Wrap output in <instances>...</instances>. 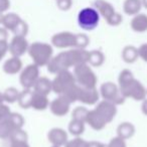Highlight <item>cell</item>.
I'll use <instances>...</instances> for the list:
<instances>
[{
    "label": "cell",
    "instance_id": "cell-1",
    "mask_svg": "<svg viewBox=\"0 0 147 147\" xmlns=\"http://www.w3.org/2000/svg\"><path fill=\"white\" fill-rule=\"evenodd\" d=\"M89 53L86 49H69L65 51H61L55 57H53L47 63V71L51 74H57L61 71L69 69L71 67H76L81 63H88Z\"/></svg>",
    "mask_w": 147,
    "mask_h": 147
},
{
    "label": "cell",
    "instance_id": "cell-2",
    "mask_svg": "<svg viewBox=\"0 0 147 147\" xmlns=\"http://www.w3.org/2000/svg\"><path fill=\"white\" fill-rule=\"evenodd\" d=\"M118 86L125 98H131L135 101H143L146 99L147 90L134 78L132 71L129 69H123L119 74Z\"/></svg>",
    "mask_w": 147,
    "mask_h": 147
},
{
    "label": "cell",
    "instance_id": "cell-3",
    "mask_svg": "<svg viewBox=\"0 0 147 147\" xmlns=\"http://www.w3.org/2000/svg\"><path fill=\"white\" fill-rule=\"evenodd\" d=\"M27 53L32 59L33 63L38 67H45L47 65V63L53 59V49L49 43L35 41L29 45Z\"/></svg>",
    "mask_w": 147,
    "mask_h": 147
},
{
    "label": "cell",
    "instance_id": "cell-4",
    "mask_svg": "<svg viewBox=\"0 0 147 147\" xmlns=\"http://www.w3.org/2000/svg\"><path fill=\"white\" fill-rule=\"evenodd\" d=\"M94 6L99 12L100 16L106 20V22L111 26H118L122 23L123 16L121 13L115 9V7L106 0H95Z\"/></svg>",
    "mask_w": 147,
    "mask_h": 147
},
{
    "label": "cell",
    "instance_id": "cell-5",
    "mask_svg": "<svg viewBox=\"0 0 147 147\" xmlns=\"http://www.w3.org/2000/svg\"><path fill=\"white\" fill-rule=\"evenodd\" d=\"M76 83L83 88H96L98 78L90 67L89 63H81L74 67Z\"/></svg>",
    "mask_w": 147,
    "mask_h": 147
},
{
    "label": "cell",
    "instance_id": "cell-6",
    "mask_svg": "<svg viewBox=\"0 0 147 147\" xmlns=\"http://www.w3.org/2000/svg\"><path fill=\"white\" fill-rule=\"evenodd\" d=\"M23 125L24 119L22 115L11 112L6 119L0 121V138L10 139L11 135L18 129H22Z\"/></svg>",
    "mask_w": 147,
    "mask_h": 147
},
{
    "label": "cell",
    "instance_id": "cell-7",
    "mask_svg": "<svg viewBox=\"0 0 147 147\" xmlns=\"http://www.w3.org/2000/svg\"><path fill=\"white\" fill-rule=\"evenodd\" d=\"M76 79L74 74L71 73L69 69L61 71L55 74V77L51 81V87H53V92L57 93L59 95H63L69 90L71 87L76 85Z\"/></svg>",
    "mask_w": 147,
    "mask_h": 147
},
{
    "label": "cell",
    "instance_id": "cell-8",
    "mask_svg": "<svg viewBox=\"0 0 147 147\" xmlns=\"http://www.w3.org/2000/svg\"><path fill=\"white\" fill-rule=\"evenodd\" d=\"M100 22V14L95 7H85L78 13L79 26L85 30H93Z\"/></svg>",
    "mask_w": 147,
    "mask_h": 147
},
{
    "label": "cell",
    "instance_id": "cell-9",
    "mask_svg": "<svg viewBox=\"0 0 147 147\" xmlns=\"http://www.w3.org/2000/svg\"><path fill=\"white\" fill-rule=\"evenodd\" d=\"M99 92H100V96L103 98V100L109 101L116 106L122 105L126 99L122 95L118 85H116L113 82H106L102 84Z\"/></svg>",
    "mask_w": 147,
    "mask_h": 147
},
{
    "label": "cell",
    "instance_id": "cell-10",
    "mask_svg": "<svg viewBox=\"0 0 147 147\" xmlns=\"http://www.w3.org/2000/svg\"><path fill=\"white\" fill-rule=\"evenodd\" d=\"M39 78V67L35 63H30L22 69L19 76V82L23 89L32 90L36 81Z\"/></svg>",
    "mask_w": 147,
    "mask_h": 147
},
{
    "label": "cell",
    "instance_id": "cell-11",
    "mask_svg": "<svg viewBox=\"0 0 147 147\" xmlns=\"http://www.w3.org/2000/svg\"><path fill=\"white\" fill-rule=\"evenodd\" d=\"M51 45L61 49H74L76 45V33L71 31H61L53 35Z\"/></svg>",
    "mask_w": 147,
    "mask_h": 147
},
{
    "label": "cell",
    "instance_id": "cell-12",
    "mask_svg": "<svg viewBox=\"0 0 147 147\" xmlns=\"http://www.w3.org/2000/svg\"><path fill=\"white\" fill-rule=\"evenodd\" d=\"M28 41L26 37L21 35H14L8 43V51L12 57H20L28 51Z\"/></svg>",
    "mask_w": 147,
    "mask_h": 147
},
{
    "label": "cell",
    "instance_id": "cell-13",
    "mask_svg": "<svg viewBox=\"0 0 147 147\" xmlns=\"http://www.w3.org/2000/svg\"><path fill=\"white\" fill-rule=\"evenodd\" d=\"M71 105V103L67 97L63 95H59L57 98L49 103V109L53 115L57 117H63L69 113Z\"/></svg>",
    "mask_w": 147,
    "mask_h": 147
},
{
    "label": "cell",
    "instance_id": "cell-14",
    "mask_svg": "<svg viewBox=\"0 0 147 147\" xmlns=\"http://www.w3.org/2000/svg\"><path fill=\"white\" fill-rule=\"evenodd\" d=\"M95 110L102 116V118L106 121L107 124L112 122L117 114L116 105L106 100H102L97 103V106L95 108Z\"/></svg>",
    "mask_w": 147,
    "mask_h": 147
},
{
    "label": "cell",
    "instance_id": "cell-15",
    "mask_svg": "<svg viewBox=\"0 0 147 147\" xmlns=\"http://www.w3.org/2000/svg\"><path fill=\"white\" fill-rule=\"evenodd\" d=\"M100 92L96 88H83L81 87L78 101L86 105H95L99 102Z\"/></svg>",
    "mask_w": 147,
    "mask_h": 147
},
{
    "label": "cell",
    "instance_id": "cell-16",
    "mask_svg": "<svg viewBox=\"0 0 147 147\" xmlns=\"http://www.w3.org/2000/svg\"><path fill=\"white\" fill-rule=\"evenodd\" d=\"M47 139L53 146H65L67 142V134L61 128H53L47 133Z\"/></svg>",
    "mask_w": 147,
    "mask_h": 147
},
{
    "label": "cell",
    "instance_id": "cell-17",
    "mask_svg": "<svg viewBox=\"0 0 147 147\" xmlns=\"http://www.w3.org/2000/svg\"><path fill=\"white\" fill-rule=\"evenodd\" d=\"M86 123L91 128L96 131L103 130L107 125V122L102 118V116L95 109L90 110L88 112V115H87L86 118Z\"/></svg>",
    "mask_w": 147,
    "mask_h": 147
},
{
    "label": "cell",
    "instance_id": "cell-18",
    "mask_svg": "<svg viewBox=\"0 0 147 147\" xmlns=\"http://www.w3.org/2000/svg\"><path fill=\"white\" fill-rule=\"evenodd\" d=\"M130 26L133 31L142 33L147 31V15L145 13H140L134 15L131 19Z\"/></svg>",
    "mask_w": 147,
    "mask_h": 147
},
{
    "label": "cell",
    "instance_id": "cell-19",
    "mask_svg": "<svg viewBox=\"0 0 147 147\" xmlns=\"http://www.w3.org/2000/svg\"><path fill=\"white\" fill-rule=\"evenodd\" d=\"M22 69V61L20 57H11L3 63V71L7 75H16Z\"/></svg>",
    "mask_w": 147,
    "mask_h": 147
},
{
    "label": "cell",
    "instance_id": "cell-20",
    "mask_svg": "<svg viewBox=\"0 0 147 147\" xmlns=\"http://www.w3.org/2000/svg\"><path fill=\"white\" fill-rule=\"evenodd\" d=\"M22 20L18 14L14 12H6L2 16V26L6 30L12 32L13 29L18 25V23Z\"/></svg>",
    "mask_w": 147,
    "mask_h": 147
},
{
    "label": "cell",
    "instance_id": "cell-21",
    "mask_svg": "<svg viewBox=\"0 0 147 147\" xmlns=\"http://www.w3.org/2000/svg\"><path fill=\"white\" fill-rule=\"evenodd\" d=\"M51 91H53L51 81L47 79V77H39L38 80L35 83L34 87H33V92L47 96Z\"/></svg>",
    "mask_w": 147,
    "mask_h": 147
},
{
    "label": "cell",
    "instance_id": "cell-22",
    "mask_svg": "<svg viewBox=\"0 0 147 147\" xmlns=\"http://www.w3.org/2000/svg\"><path fill=\"white\" fill-rule=\"evenodd\" d=\"M142 7V0H125L123 3L124 13L127 15H131V16L138 14Z\"/></svg>",
    "mask_w": 147,
    "mask_h": 147
},
{
    "label": "cell",
    "instance_id": "cell-23",
    "mask_svg": "<svg viewBox=\"0 0 147 147\" xmlns=\"http://www.w3.org/2000/svg\"><path fill=\"white\" fill-rule=\"evenodd\" d=\"M49 101L47 99V96L33 92L32 99H31V108L37 111H43L49 108Z\"/></svg>",
    "mask_w": 147,
    "mask_h": 147
},
{
    "label": "cell",
    "instance_id": "cell-24",
    "mask_svg": "<svg viewBox=\"0 0 147 147\" xmlns=\"http://www.w3.org/2000/svg\"><path fill=\"white\" fill-rule=\"evenodd\" d=\"M135 133V127L130 122H123L117 127V136L127 140L131 138Z\"/></svg>",
    "mask_w": 147,
    "mask_h": 147
},
{
    "label": "cell",
    "instance_id": "cell-25",
    "mask_svg": "<svg viewBox=\"0 0 147 147\" xmlns=\"http://www.w3.org/2000/svg\"><path fill=\"white\" fill-rule=\"evenodd\" d=\"M122 59L127 63H132L137 61L139 57L138 49L135 47L134 45H126L123 49L122 53H121Z\"/></svg>",
    "mask_w": 147,
    "mask_h": 147
},
{
    "label": "cell",
    "instance_id": "cell-26",
    "mask_svg": "<svg viewBox=\"0 0 147 147\" xmlns=\"http://www.w3.org/2000/svg\"><path fill=\"white\" fill-rule=\"evenodd\" d=\"M33 91L31 89H23L19 92L17 103L22 109L31 108V99H32Z\"/></svg>",
    "mask_w": 147,
    "mask_h": 147
},
{
    "label": "cell",
    "instance_id": "cell-27",
    "mask_svg": "<svg viewBox=\"0 0 147 147\" xmlns=\"http://www.w3.org/2000/svg\"><path fill=\"white\" fill-rule=\"evenodd\" d=\"M105 61V55L101 51L98 49H94L89 53V59L88 63L92 67H99L104 63Z\"/></svg>",
    "mask_w": 147,
    "mask_h": 147
},
{
    "label": "cell",
    "instance_id": "cell-28",
    "mask_svg": "<svg viewBox=\"0 0 147 147\" xmlns=\"http://www.w3.org/2000/svg\"><path fill=\"white\" fill-rule=\"evenodd\" d=\"M85 124L86 123L83 121L71 119V122L69 123V132L76 137L81 136L85 131Z\"/></svg>",
    "mask_w": 147,
    "mask_h": 147
},
{
    "label": "cell",
    "instance_id": "cell-29",
    "mask_svg": "<svg viewBox=\"0 0 147 147\" xmlns=\"http://www.w3.org/2000/svg\"><path fill=\"white\" fill-rule=\"evenodd\" d=\"M3 95V100L6 103H14L17 101L18 99V95H19V91L17 90L14 87H9L7 88L4 92L2 93Z\"/></svg>",
    "mask_w": 147,
    "mask_h": 147
},
{
    "label": "cell",
    "instance_id": "cell-30",
    "mask_svg": "<svg viewBox=\"0 0 147 147\" xmlns=\"http://www.w3.org/2000/svg\"><path fill=\"white\" fill-rule=\"evenodd\" d=\"M80 90H81V86H79L78 84H76V85H74L73 87H71V88H69V90H67V92L63 95L67 97L71 103H75V102H77L78 99H79Z\"/></svg>",
    "mask_w": 147,
    "mask_h": 147
},
{
    "label": "cell",
    "instance_id": "cell-31",
    "mask_svg": "<svg viewBox=\"0 0 147 147\" xmlns=\"http://www.w3.org/2000/svg\"><path fill=\"white\" fill-rule=\"evenodd\" d=\"M88 112H89L88 109H86L85 107L79 106L74 109V111L71 112V119L83 121V122L86 123V118H87V115H88Z\"/></svg>",
    "mask_w": 147,
    "mask_h": 147
},
{
    "label": "cell",
    "instance_id": "cell-32",
    "mask_svg": "<svg viewBox=\"0 0 147 147\" xmlns=\"http://www.w3.org/2000/svg\"><path fill=\"white\" fill-rule=\"evenodd\" d=\"M90 38L85 33H76V49H86L89 45Z\"/></svg>",
    "mask_w": 147,
    "mask_h": 147
},
{
    "label": "cell",
    "instance_id": "cell-33",
    "mask_svg": "<svg viewBox=\"0 0 147 147\" xmlns=\"http://www.w3.org/2000/svg\"><path fill=\"white\" fill-rule=\"evenodd\" d=\"M27 32H28V25L24 20H21L12 31L14 35H21V36H26Z\"/></svg>",
    "mask_w": 147,
    "mask_h": 147
},
{
    "label": "cell",
    "instance_id": "cell-34",
    "mask_svg": "<svg viewBox=\"0 0 147 147\" xmlns=\"http://www.w3.org/2000/svg\"><path fill=\"white\" fill-rule=\"evenodd\" d=\"M86 143H87L86 140H84V139L79 136L71 139V140H67L65 147H85L86 146Z\"/></svg>",
    "mask_w": 147,
    "mask_h": 147
},
{
    "label": "cell",
    "instance_id": "cell-35",
    "mask_svg": "<svg viewBox=\"0 0 147 147\" xmlns=\"http://www.w3.org/2000/svg\"><path fill=\"white\" fill-rule=\"evenodd\" d=\"M57 6L59 10L67 11L73 6V0H57Z\"/></svg>",
    "mask_w": 147,
    "mask_h": 147
},
{
    "label": "cell",
    "instance_id": "cell-36",
    "mask_svg": "<svg viewBox=\"0 0 147 147\" xmlns=\"http://www.w3.org/2000/svg\"><path fill=\"white\" fill-rule=\"evenodd\" d=\"M107 146L108 147H127V145L124 139L120 138L119 136H116L113 139H111V141L109 142V144L107 145Z\"/></svg>",
    "mask_w": 147,
    "mask_h": 147
},
{
    "label": "cell",
    "instance_id": "cell-37",
    "mask_svg": "<svg viewBox=\"0 0 147 147\" xmlns=\"http://www.w3.org/2000/svg\"><path fill=\"white\" fill-rule=\"evenodd\" d=\"M11 113L9 107L4 103H0V121L4 120L9 116V114Z\"/></svg>",
    "mask_w": 147,
    "mask_h": 147
},
{
    "label": "cell",
    "instance_id": "cell-38",
    "mask_svg": "<svg viewBox=\"0 0 147 147\" xmlns=\"http://www.w3.org/2000/svg\"><path fill=\"white\" fill-rule=\"evenodd\" d=\"M10 147H29L27 140L23 139H12L10 140Z\"/></svg>",
    "mask_w": 147,
    "mask_h": 147
},
{
    "label": "cell",
    "instance_id": "cell-39",
    "mask_svg": "<svg viewBox=\"0 0 147 147\" xmlns=\"http://www.w3.org/2000/svg\"><path fill=\"white\" fill-rule=\"evenodd\" d=\"M138 53L139 57L147 63V43H143L138 47Z\"/></svg>",
    "mask_w": 147,
    "mask_h": 147
},
{
    "label": "cell",
    "instance_id": "cell-40",
    "mask_svg": "<svg viewBox=\"0 0 147 147\" xmlns=\"http://www.w3.org/2000/svg\"><path fill=\"white\" fill-rule=\"evenodd\" d=\"M10 8V0H0V13H6Z\"/></svg>",
    "mask_w": 147,
    "mask_h": 147
},
{
    "label": "cell",
    "instance_id": "cell-41",
    "mask_svg": "<svg viewBox=\"0 0 147 147\" xmlns=\"http://www.w3.org/2000/svg\"><path fill=\"white\" fill-rule=\"evenodd\" d=\"M8 51V41H0V61L5 57Z\"/></svg>",
    "mask_w": 147,
    "mask_h": 147
},
{
    "label": "cell",
    "instance_id": "cell-42",
    "mask_svg": "<svg viewBox=\"0 0 147 147\" xmlns=\"http://www.w3.org/2000/svg\"><path fill=\"white\" fill-rule=\"evenodd\" d=\"M0 41H8V30L4 27H0Z\"/></svg>",
    "mask_w": 147,
    "mask_h": 147
},
{
    "label": "cell",
    "instance_id": "cell-43",
    "mask_svg": "<svg viewBox=\"0 0 147 147\" xmlns=\"http://www.w3.org/2000/svg\"><path fill=\"white\" fill-rule=\"evenodd\" d=\"M85 147H108V146L101 142H97V141H90V142L87 141L86 146Z\"/></svg>",
    "mask_w": 147,
    "mask_h": 147
},
{
    "label": "cell",
    "instance_id": "cell-44",
    "mask_svg": "<svg viewBox=\"0 0 147 147\" xmlns=\"http://www.w3.org/2000/svg\"><path fill=\"white\" fill-rule=\"evenodd\" d=\"M141 111H142V113L145 115V116H147V99H144V100L142 101V105H141Z\"/></svg>",
    "mask_w": 147,
    "mask_h": 147
},
{
    "label": "cell",
    "instance_id": "cell-45",
    "mask_svg": "<svg viewBox=\"0 0 147 147\" xmlns=\"http://www.w3.org/2000/svg\"><path fill=\"white\" fill-rule=\"evenodd\" d=\"M142 5L143 7H145L147 9V0H142Z\"/></svg>",
    "mask_w": 147,
    "mask_h": 147
},
{
    "label": "cell",
    "instance_id": "cell-46",
    "mask_svg": "<svg viewBox=\"0 0 147 147\" xmlns=\"http://www.w3.org/2000/svg\"><path fill=\"white\" fill-rule=\"evenodd\" d=\"M2 16H3V14L0 13V27H2Z\"/></svg>",
    "mask_w": 147,
    "mask_h": 147
},
{
    "label": "cell",
    "instance_id": "cell-47",
    "mask_svg": "<svg viewBox=\"0 0 147 147\" xmlns=\"http://www.w3.org/2000/svg\"><path fill=\"white\" fill-rule=\"evenodd\" d=\"M4 102V100H3V95L0 93V103H3Z\"/></svg>",
    "mask_w": 147,
    "mask_h": 147
},
{
    "label": "cell",
    "instance_id": "cell-48",
    "mask_svg": "<svg viewBox=\"0 0 147 147\" xmlns=\"http://www.w3.org/2000/svg\"><path fill=\"white\" fill-rule=\"evenodd\" d=\"M51 147H59V146H53H53H51Z\"/></svg>",
    "mask_w": 147,
    "mask_h": 147
},
{
    "label": "cell",
    "instance_id": "cell-49",
    "mask_svg": "<svg viewBox=\"0 0 147 147\" xmlns=\"http://www.w3.org/2000/svg\"><path fill=\"white\" fill-rule=\"evenodd\" d=\"M55 1H57V0H55Z\"/></svg>",
    "mask_w": 147,
    "mask_h": 147
}]
</instances>
